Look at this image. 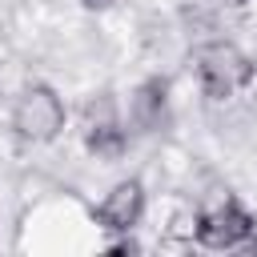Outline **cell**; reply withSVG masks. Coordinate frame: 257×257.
Segmentation results:
<instances>
[{
  "label": "cell",
  "instance_id": "cell-6",
  "mask_svg": "<svg viewBox=\"0 0 257 257\" xmlns=\"http://www.w3.org/2000/svg\"><path fill=\"white\" fill-rule=\"evenodd\" d=\"M128 128L137 133H161L169 128V80L145 76L128 96Z\"/></svg>",
  "mask_w": 257,
  "mask_h": 257
},
{
  "label": "cell",
  "instance_id": "cell-10",
  "mask_svg": "<svg viewBox=\"0 0 257 257\" xmlns=\"http://www.w3.org/2000/svg\"><path fill=\"white\" fill-rule=\"evenodd\" d=\"M217 4H233V8H237V4H245V0H217Z\"/></svg>",
  "mask_w": 257,
  "mask_h": 257
},
{
  "label": "cell",
  "instance_id": "cell-1",
  "mask_svg": "<svg viewBox=\"0 0 257 257\" xmlns=\"http://www.w3.org/2000/svg\"><path fill=\"white\" fill-rule=\"evenodd\" d=\"M189 60H193V76L201 84V96H209V100H229L233 92H241L257 80L253 56L225 36H209V40L193 44Z\"/></svg>",
  "mask_w": 257,
  "mask_h": 257
},
{
  "label": "cell",
  "instance_id": "cell-8",
  "mask_svg": "<svg viewBox=\"0 0 257 257\" xmlns=\"http://www.w3.org/2000/svg\"><path fill=\"white\" fill-rule=\"evenodd\" d=\"M84 12H104V8H112V0H76Z\"/></svg>",
  "mask_w": 257,
  "mask_h": 257
},
{
  "label": "cell",
  "instance_id": "cell-5",
  "mask_svg": "<svg viewBox=\"0 0 257 257\" xmlns=\"http://www.w3.org/2000/svg\"><path fill=\"white\" fill-rule=\"evenodd\" d=\"M145 209H149V193H145V181L141 177H124V181H116L104 197H100V205L92 209V221H96V229L100 233H133L141 221H145Z\"/></svg>",
  "mask_w": 257,
  "mask_h": 257
},
{
  "label": "cell",
  "instance_id": "cell-3",
  "mask_svg": "<svg viewBox=\"0 0 257 257\" xmlns=\"http://www.w3.org/2000/svg\"><path fill=\"white\" fill-rule=\"evenodd\" d=\"M257 229V217L229 193L221 189L213 201L197 209V245L201 249H245Z\"/></svg>",
  "mask_w": 257,
  "mask_h": 257
},
{
  "label": "cell",
  "instance_id": "cell-9",
  "mask_svg": "<svg viewBox=\"0 0 257 257\" xmlns=\"http://www.w3.org/2000/svg\"><path fill=\"white\" fill-rule=\"evenodd\" d=\"M249 253H257V229H253V237H249V245H245Z\"/></svg>",
  "mask_w": 257,
  "mask_h": 257
},
{
  "label": "cell",
  "instance_id": "cell-2",
  "mask_svg": "<svg viewBox=\"0 0 257 257\" xmlns=\"http://www.w3.org/2000/svg\"><path fill=\"white\" fill-rule=\"evenodd\" d=\"M68 124V104L48 80H28L8 112V128L24 145H52Z\"/></svg>",
  "mask_w": 257,
  "mask_h": 257
},
{
  "label": "cell",
  "instance_id": "cell-4",
  "mask_svg": "<svg viewBox=\"0 0 257 257\" xmlns=\"http://www.w3.org/2000/svg\"><path fill=\"white\" fill-rule=\"evenodd\" d=\"M80 137L96 161H120L128 153V120L108 88L92 92L80 108Z\"/></svg>",
  "mask_w": 257,
  "mask_h": 257
},
{
  "label": "cell",
  "instance_id": "cell-7",
  "mask_svg": "<svg viewBox=\"0 0 257 257\" xmlns=\"http://www.w3.org/2000/svg\"><path fill=\"white\" fill-rule=\"evenodd\" d=\"M161 237L165 245H197V209H177Z\"/></svg>",
  "mask_w": 257,
  "mask_h": 257
}]
</instances>
